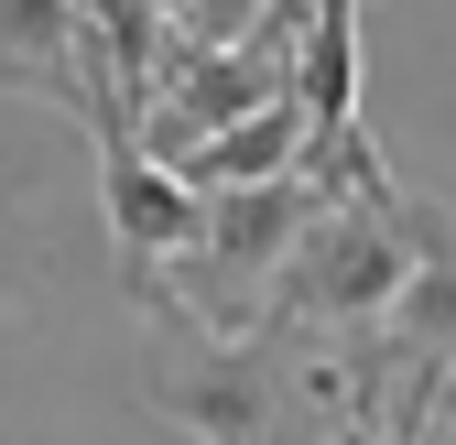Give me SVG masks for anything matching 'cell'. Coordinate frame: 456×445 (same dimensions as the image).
I'll return each mask as SVG.
<instances>
[{
	"mask_svg": "<svg viewBox=\"0 0 456 445\" xmlns=\"http://www.w3.org/2000/svg\"><path fill=\"white\" fill-rule=\"evenodd\" d=\"M142 12H152V22H163V33H175V22H185V0H142Z\"/></svg>",
	"mask_w": 456,
	"mask_h": 445,
	"instance_id": "cell-7",
	"label": "cell"
},
{
	"mask_svg": "<svg viewBox=\"0 0 456 445\" xmlns=\"http://www.w3.org/2000/svg\"><path fill=\"white\" fill-rule=\"evenodd\" d=\"M163 174H175L185 196H240V185H282V174H305V109L282 98V109H261V120H240V131H217V142L175 152Z\"/></svg>",
	"mask_w": 456,
	"mask_h": 445,
	"instance_id": "cell-3",
	"label": "cell"
},
{
	"mask_svg": "<svg viewBox=\"0 0 456 445\" xmlns=\"http://www.w3.org/2000/svg\"><path fill=\"white\" fill-rule=\"evenodd\" d=\"M87 131H98V206H109V239H120V283L152 294L163 261H196V239H207V196H185L175 174H163L120 109H109V120H87Z\"/></svg>",
	"mask_w": 456,
	"mask_h": 445,
	"instance_id": "cell-2",
	"label": "cell"
},
{
	"mask_svg": "<svg viewBox=\"0 0 456 445\" xmlns=\"http://www.w3.org/2000/svg\"><path fill=\"white\" fill-rule=\"evenodd\" d=\"M261 12H272V0H185L175 54H228V44H250V33H261Z\"/></svg>",
	"mask_w": 456,
	"mask_h": 445,
	"instance_id": "cell-5",
	"label": "cell"
},
{
	"mask_svg": "<svg viewBox=\"0 0 456 445\" xmlns=\"http://www.w3.org/2000/svg\"><path fill=\"white\" fill-rule=\"evenodd\" d=\"M403 283H413L403 185H391V196H337L315 229L294 239V261L272 271V294H261V326H250V337H348V348H370Z\"/></svg>",
	"mask_w": 456,
	"mask_h": 445,
	"instance_id": "cell-1",
	"label": "cell"
},
{
	"mask_svg": "<svg viewBox=\"0 0 456 445\" xmlns=\"http://www.w3.org/2000/svg\"><path fill=\"white\" fill-rule=\"evenodd\" d=\"M424 445H456V392H445V413H435V434H424Z\"/></svg>",
	"mask_w": 456,
	"mask_h": 445,
	"instance_id": "cell-6",
	"label": "cell"
},
{
	"mask_svg": "<svg viewBox=\"0 0 456 445\" xmlns=\"http://www.w3.org/2000/svg\"><path fill=\"white\" fill-rule=\"evenodd\" d=\"M0 87H44L87 120V77H77V0H0Z\"/></svg>",
	"mask_w": 456,
	"mask_h": 445,
	"instance_id": "cell-4",
	"label": "cell"
}]
</instances>
